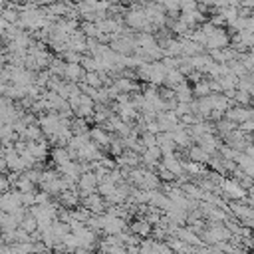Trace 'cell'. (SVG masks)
<instances>
[{
	"instance_id": "obj_1",
	"label": "cell",
	"mask_w": 254,
	"mask_h": 254,
	"mask_svg": "<svg viewBox=\"0 0 254 254\" xmlns=\"http://www.w3.org/2000/svg\"><path fill=\"white\" fill-rule=\"evenodd\" d=\"M24 209L22 205V193L20 191H8L0 197V211L6 215H14L16 211Z\"/></svg>"
},
{
	"instance_id": "obj_2",
	"label": "cell",
	"mask_w": 254,
	"mask_h": 254,
	"mask_svg": "<svg viewBox=\"0 0 254 254\" xmlns=\"http://www.w3.org/2000/svg\"><path fill=\"white\" fill-rule=\"evenodd\" d=\"M4 159H6V165H8V169H10L12 173H20V171L28 169V165L24 163V159H22V157L16 153L14 149H12V151H6Z\"/></svg>"
},
{
	"instance_id": "obj_3",
	"label": "cell",
	"mask_w": 254,
	"mask_h": 254,
	"mask_svg": "<svg viewBox=\"0 0 254 254\" xmlns=\"http://www.w3.org/2000/svg\"><path fill=\"white\" fill-rule=\"evenodd\" d=\"M95 187H97V177H95V175H91V173L82 175V179H80V189L84 191L85 197L95 195Z\"/></svg>"
},
{
	"instance_id": "obj_4",
	"label": "cell",
	"mask_w": 254,
	"mask_h": 254,
	"mask_svg": "<svg viewBox=\"0 0 254 254\" xmlns=\"http://www.w3.org/2000/svg\"><path fill=\"white\" fill-rule=\"evenodd\" d=\"M85 207L89 209V211H95V213H99L101 209H104V200H101V197H97V195H89V197H85Z\"/></svg>"
},
{
	"instance_id": "obj_5",
	"label": "cell",
	"mask_w": 254,
	"mask_h": 254,
	"mask_svg": "<svg viewBox=\"0 0 254 254\" xmlns=\"http://www.w3.org/2000/svg\"><path fill=\"white\" fill-rule=\"evenodd\" d=\"M82 66L80 64H66V72H64V76L68 78V80H80L82 78Z\"/></svg>"
},
{
	"instance_id": "obj_6",
	"label": "cell",
	"mask_w": 254,
	"mask_h": 254,
	"mask_svg": "<svg viewBox=\"0 0 254 254\" xmlns=\"http://www.w3.org/2000/svg\"><path fill=\"white\" fill-rule=\"evenodd\" d=\"M20 228L24 230V232H28V234H32V232H36L38 230V221L28 213L26 215V219L22 221V225H20Z\"/></svg>"
},
{
	"instance_id": "obj_7",
	"label": "cell",
	"mask_w": 254,
	"mask_h": 254,
	"mask_svg": "<svg viewBox=\"0 0 254 254\" xmlns=\"http://www.w3.org/2000/svg\"><path fill=\"white\" fill-rule=\"evenodd\" d=\"M131 230L137 232V234H141V236H147L149 230H151V226H149L147 221H135V223L131 225Z\"/></svg>"
},
{
	"instance_id": "obj_8",
	"label": "cell",
	"mask_w": 254,
	"mask_h": 254,
	"mask_svg": "<svg viewBox=\"0 0 254 254\" xmlns=\"http://www.w3.org/2000/svg\"><path fill=\"white\" fill-rule=\"evenodd\" d=\"M165 169H167L169 173H173V175H181V165H179V161H177L175 157H171V155H167V159H165Z\"/></svg>"
},
{
	"instance_id": "obj_9",
	"label": "cell",
	"mask_w": 254,
	"mask_h": 254,
	"mask_svg": "<svg viewBox=\"0 0 254 254\" xmlns=\"http://www.w3.org/2000/svg\"><path fill=\"white\" fill-rule=\"evenodd\" d=\"M91 137H93V141L97 143V145H108L110 143V137L101 131V129H93L91 131Z\"/></svg>"
},
{
	"instance_id": "obj_10",
	"label": "cell",
	"mask_w": 254,
	"mask_h": 254,
	"mask_svg": "<svg viewBox=\"0 0 254 254\" xmlns=\"http://www.w3.org/2000/svg\"><path fill=\"white\" fill-rule=\"evenodd\" d=\"M8 191H10V183H8V177L0 175V197H2L4 193H8Z\"/></svg>"
},
{
	"instance_id": "obj_11",
	"label": "cell",
	"mask_w": 254,
	"mask_h": 254,
	"mask_svg": "<svg viewBox=\"0 0 254 254\" xmlns=\"http://www.w3.org/2000/svg\"><path fill=\"white\" fill-rule=\"evenodd\" d=\"M85 80H87V84H89V85H99V78H97L95 74H87V76H85Z\"/></svg>"
},
{
	"instance_id": "obj_12",
	"label": "cell",
	"mask_w": 254,
	"mask_h": 254,
	"mask_svg": "<svg viewBox=\"0 0 254 254\" xmlns=\"http://www.w3.org/2000/svg\"><path fill=\"white\" fill-rule=\"evenodd\" d=\"M6 169H8V165H6V159H4V157H0V175H2Z\"/></svg>"
},
{
	"instance_id": "obj_13",
	"label": "cell",
	"mask_w": 254,
	"mask_h": 254,
	"mask_svg": "<svg viewBox=\"0 0 254 254\" xmlns=\"http://www.w3.org/2000/svg\"><path fill=\"white\" fill-rule=\"evenodd\" d=\"M2 36H4V32H0V40H2Z\"/></svg>"
}]
</instances>
